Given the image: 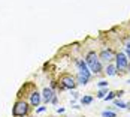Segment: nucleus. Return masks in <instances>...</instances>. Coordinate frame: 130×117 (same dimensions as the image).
<instances>
[{
  "instance_id": "nucleus-10",
  "label": "nucleus",
  "mask_w": 130,
  "mask_h": 117,
  "mask_svg": "<svg viewBox=\"0 0 130 117\" xmlns=\"http://www.w3.org/2000/svg\"><path fill=\"white\" fill-rule=\"evenodd\" d=\"M76 66L79 68V72L90 74V71H88V66H87V63H85L84 60H76Z\"/></svg>"
},
{
  "instance_id": "nucleus-16",
  "label": "nucleus",
  "mask_w": 130,
  "mask_h": 117,
  "mask_svg": "<svg viewBox=\"0 0 130 117\" xmlns=\"http://www.w3.org/2000/svg\"><path fill=\"white\" fill-rule=\"evenodd\" d=\"M106 93H108V90H106V89H103V90H100L99 93H97V98H100V99H103L105 96H106Z\"/></svg>"
},
{
  "instance_id": "nucleus-13",
  "label": "nucleus",
  "mask_w": 130,
  "mask_h": 117,
  "mask_svg": "<svg viewBox=\"0 0 130 117\" xmlns=\"http://www.w3.org/2000/svg\"><path fill=\"white\" fill-rule=\"evenodd\" d=\"M102 116H103V117H117V114H115V113H112V111H103V113H102Z\"/></svg>"
},
{
  "instance_id": "nucleus-3",
  "label": "nucleus",
  "mask_w": 130,
  "mask_h": 117,
  "mask_svg": "<svg viewBox=\"0 0 130 117\" xmlns=\"http://www.w3.org/2000/svg\"><path fill=\"white\" fill-rule=\"evenodd\" d=\"M115 60H117V69H120V71H124V69H127V56L124 54V53H120V54H117V57H115Z\"/></svg>"
},
{
  "instance_id": "nucleus-14",
  "label": "nucleus",
  "mask_w": 130,
  "mask_h": 117,
  "mask_svg": "<svg viewBox=\"0 0 130 117\" xmlns=\"http://www.w3.org/2000/svg\"><path fill=\"white\" fill-rule=\"evenodd\" d=\"M115 98V93L114 92H109V93H106V96H105L103 99H106V101H111V99H114Z\"/></svg>"
},
{
  "instance_id": "nucleus-1",
  "label": "nucleus",
  "mask_w": 130,
  "mask_h": 117,
  "mask_svg": "<svg viewBox=\"0 0 130 117\" xmlns=\"http://www.w3.org/2000/svg\"><path fill=\"white\" fill-rule=\"evenodd\" d=\"M28 111H30V105L27 104L26 101H17L13 104V108H12L13 117H24L28 114Z\"/></svg>"
},
{
  "instance_id": "nucleus-17",
  "label": "nucleus",
  "mask_w": 130,
  "mask_h": 117,
  "mask_svg": "<svg viewBox=\"0 0 130 117\" xmlns=\"http://www.w3.org/2000/svg\"><path fill=\"white\" fill-rule=\"evenodd\" d=\"M97 84H99V87H106V86H108L106 81H100V83H97Z\"/></svg>"
},
{
  "instance_id": "nucleus-2",
  "label": "nucleus",
  "mask_w": 130,
  "mask_h": 117,
  "mask_svg": "<svg viewBox=\"0 0 130 117\" xmlns=\"http://www.w3.org/2000/svg\"><path fill=\"white\" fill-rule=\"evenodd\" d=\"M76 80L72 77V75H69V74H66L63 77L60 78V86H61V89H75V86H76V83H75Z\"/></svg>"
},
{
  "instance_id": "nucleus-4",
  "label": "nucleus",
  "mask_w": 130,
  "mask_h": 117,
  "mask_svg": "<svg viewBox=\"0 0 130 117\" xmlns=\"http://www.w3.org/2000/svg\"><path fill=\"white\" fill-rule=\"evenodd\" d=\"M40 101H42V96H40V93L38 90L33 92V93L30 95V105H31V107H39Z\"/></svg>"
},
{
  "instance_id": "nucleus-21",
  "label": "nucleus",
  "mask_w": 130,
  "mask_h": 117,
  "mask_svg": "<svg viewBox=\"0 0 130 117\" xmlns=\"http://www.w3.org/2000/svg\"><path fill=\"white\" fill-rule=\"evenodd\" d=\"M127 83H130V81H127Z\"/></svg>"
},
{
  "instance_id": "nucleus-19",
  "label": "nucleus",
  "mask_w": 130,
  "mask_h": 117,
  "mask_svg": "<svg viewBox=\"0 0 130 117\" xmlns=\"http://www.w3.org/2000/svg\"><path fill=\"white\" fill-rule=\"evenodd\" d=\"M42 111H45V107H40V108L36 110V113H42Z\"/></svg>"
},
{
  "instance_id": "nucleus-20",
  "label": "nucleus",
  "mask_w": 130,
  "mask_h": 117,
  "mask_svg": "<svg viewBox=\"0 0 130 117\" xmlns=\"http://www.w3.org/2000/svg\"><path fill=\"white\" fill-rule=\"evenodd\" d=\"M127 69H129V72H130V65H127Z\"/></svg>"
},
{
  "instance_id": "nucleus-15",
  "label": "nucleus",
  "mask_w": 130,
  "mask_h": 117,
  "mask_svg": "<svg viewBox=\"0 0 130 117\" xmlns=\"http://www.w3.org/2000/svg\"><path fill=\"white\" fill-rule=\"evenodd\" d=\"M115 105L120 107V108H129V107H130L129 104H124V102H121V101H115Z\"/></svg>"
},
{
  "instance_id": "nucleus-12",
  "label": "nucleus",
  "mask_w": 130,
  "mask_h": 117,
  "mask_svg": "<svg viewBox=\"0 0 130 117\" xmlns=\"http://www.w3.org/2000/svg\"><path fill=\"white\" fill-rule=\"evenodd\" d=\"M93 102V98L91 96H84V98H81V104L82 105H88Z\"/></svg>"
},
{
  "instance_id": "nucleus-8",
  "label": "nucleus",
  "mask_w": 130,
  "mask_h": 117,
  "mask_svg": "<svg viewBox=\"0 0 130 117\" xmlns=\"http://www.w3.org/2000/svg\"><path fill=\"white\" fill-rule=\"evenodd\" d=\"M99 60V56L96 54V51H90L88 54H87V59H85V63H87V66L93 65V63H96Z\"/></svg>"
},
{
  "instance_id": "nucleus-5",
  "label": "nucleus",
  "mask_w": 130,
  "mask_h": 117,
  "mask_svg": "<svg viewBox=\"0 0 130 117\" xmlns=\"http://www.w3.org/2000/svg\"><path fill=\"white\" fill-rule=\"evenodd\" d=\"M99 59H102L105 62H111V60H114V53L111 50H102V53L99 54Z\"/></svg>"
},
{
  "instance_id": "nucleus-6",
  "label": "nucleus",
  "mask_w": 130,
  "mask_h": 117,
  "mask_svg": "<svg viewBox=\"0 0 130 117\" xmlns=\"http://www.w3.org/2000/svg\"><path fill=\"white\" fill-rule=\"evenodd\" d=\"M88 80H90V74H85V72H78V75H76V81H78V84H81V86H85V84L88 83Z\"/></svg>"
},
{
  "instance_id": "nucleus-9",
  "label": "nucleus",
  "mask_w": 130,
  "mask_h": 117,
  "mask_svg": "<svg viewBox=\"0 0 130 117\" xmlns=\"http://www.w3.org/2000/svg\"><path fill=\"white\" fill-rule=\"evenodd\" d=\"M90 71L93 74H100L102 72V63H100V60H97L96 63L90 65Z\"/></svg>"
},
{
  "instance_id": "nucleus-11",
  "label": "nucleus",
  "mask_w": 130,
  "mask_h": 117,
  "mask_svg": "<svg viewBox=\"0 0 130 117\" xmlns=\"http://www.w3.org/2000/svg\"><path fill=\"white\" fill-rule=\"evenodd\" d=\"M106 74L111 75V77H114V75L117 74V66L115 65H109L108 68H106Z\"/></svg>"
},
{
  "instance_id": "nucleus-7",
  "label": "nucleus",
  "mask_w": 130,
  "mask_h": 117,
  "mask_svg": "<svg viewBox=\"0 0 130 117\" xmlns=\"http://www.w3.org/2000/svg\"><path fill=\"white\" fill-rule=\"evenodd\" d=\"M42 98H43V101L46 102V104H50L52 101V98H54V92L51 89H48V87H45L43 92H42Z\"/></svg>"
},
{
  "instance_id": "nucleus-18",
  "label": "nucleus",
  "mask_w": 130,
  "mask_h": 117,
  "mask_svg": "<svg viewBox=\"0 0 130 117\" xmlns=\"http://www.w3.org/2000/svg\"><path fill=\"white\" fill-rule=\"evenodd\" d=\"M126 53H127V57L130 59V44H127V50H126Z\"/></svg>"
}]
</instances>
